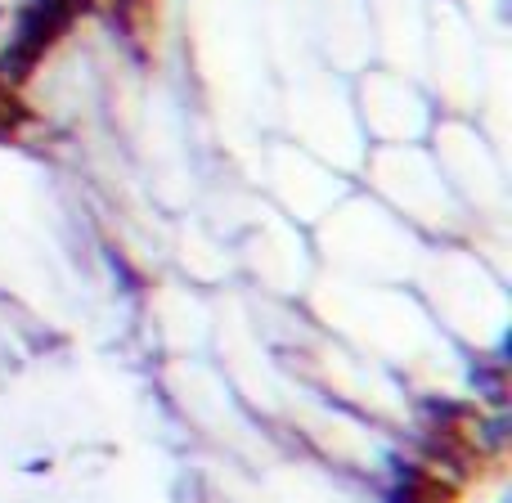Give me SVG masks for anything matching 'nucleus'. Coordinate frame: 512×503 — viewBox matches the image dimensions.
Listing matches in <instances>:
<instances>
[{
	"label": "nucleus",
	"instance_id": "6",
	"mask_svg": "<svg viewBox=\"0 0 512 503\" xmlns=\"http://www.w3.org/2000/svg\"><path fill=\"white\" fill-rule=\"evenodd\" d=\"M27 5H36V0H27Z\"/></svg>",
	"mask_w": 512,
	"mask_h": 503
},
{
	"label": "nucleus",
	"instance_id": "7",
	"mask_svg": "<svg viewBox=\"0 0 512 503\" xmlns=\"http://www.w3.org/2000/svg\"><path fill=\"white\" fill-rule=\"evenodd\" d=\"M0 14H5V9H0Z\"/></svg>",
	"mask_w": 512,
	"mask_h": 503
},
{
	"label": "nucleus",
	"instance_id": "3",
	"mask_svg": "<svg viewBox=\"0 0 512 503\" xmlns=\"http://www.w3.org/2000/svg\"><path fill=\"white\" fill-rule=\"evenodd\" d=\"M423 418L432 427H459L472 418V405H463V400H423Z\"/></svg>",
	"mask_w": 512,
	"mask_h": 503
},
{
	"label": "nucleus",
	"instance_id": "2",
	"mask_svg": "<svg viewBox=\"0 0 512 503\" xmlns=\"http://www.w3.org/2000/svg\"><path fill=\"white\" fill-rule=\"evenodd\" d=\"M508 364H472V373H468V382H472V391L477 396H490L499 409H504V378H508Z\"/></svg>",
	"mask_w": 512,
	"mask_h": 503
},
{
	"label": "nucleus",
	"instance_id": "4",
	"mask_svg": "<svg viewBox=\"0 0 512 503\" xmlns=\"http://www.w3.org/2000/svg\"><path fill=\"white\" fill-rule=\"evenodd\" d=\"M23 122H27V108L18 104V95L5 86V81H0V140H9V135H14Z\"/></svg>",
	"mask_w": 512,
	"mask_h": 503
},
{
	"label": "nucleus",
	"instance_id": "1",
	"mask_svg": "<svg viewBox=\"0 0 512 503\" xmlns=\"http://www.w3.org/2000/svg\"><path fill=\"white\" fill-rule=\"evenodd\" d=\"M90 0H36V5H23L14 27V41L0 50V81L9 90H18L27 77L36 72V63L45 59L54 41L72 27V18L86 9Z\"/></svg>",
	"mask_w": 512,
	"mask_h": 503
},
{
	"label": "nucleus",
	"instance_id": "5",
	"mask_svg": "<svg viewBox=\"0 0 512 503\" xmlns=\"http://www.w3.org/2000/svg\"><path fill=\"white\" fill-rule=\"evenodd\" d=\"M504 432H508V414H499V418H490L486 423V450H504Z\"/></svg>",
	"mask_w": 512,
	"mask_h": 503
}]
</instances>
